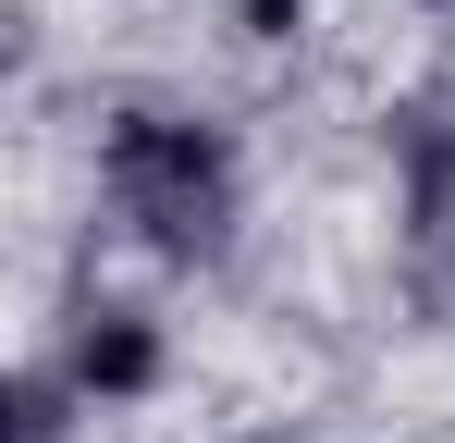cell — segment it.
Segmentation results:
<instances>
[{
    "label": "cell",
    "mask_w": 455,
    "mask_h": 443,
    "mask_svg": "<svg viewBox=\"0 0 455 443\" xmlns=\"http://www.w3.org/2000/svg\"><path fill=\"white\" fill-rule=\"evenodd\" d=\"M99 210H111L124 246L197 271V259H222L234 222H246V160H234V136L210 111H124L99 136Z\"/></svg>",
    "instance_id": "1"
},
{
    "label": "cell",
    "mask_w": 455,
    "mask_h": 443,
    "mask_svg": "<svg viewBox=\"0 0 455 443\" xmlns=\"http://www.w3.org/2000/svg\"><path fill=\"white\" fill-rule=\"evenodd\" d=\"M283 12H296V0H246V25H271V37H283Z\"/></svg>",
    "instance_id": "2"
}]
</instances>
